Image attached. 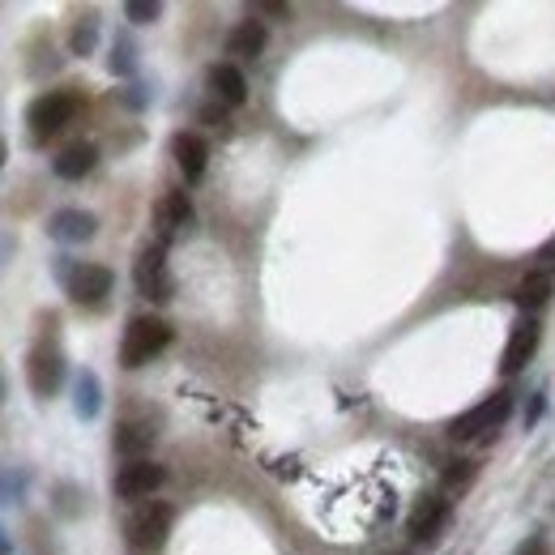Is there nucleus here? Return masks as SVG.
I'll list each match as a JSON object with an SVG mask.
<instances>
[{
  "label": "nucleus",
  "mask_w": 555,
  "mask_h": 555,
  "mask_svg": "<svg viewBox=\"0 0 555 555\" xmlns=\"http://www.w3.org/2000/svg\"><path fill=\"white\" fill-rule=\"evenodd\" d=\"M9 551V543H5V534H0V555H5Z\"/></svg>",
  "instance_id": "31"
},
{
  "label": "nucleus",
  "mask_w": 555,
  "mask_h": 555,
  "mask_svg": "<svg viewBox=\"0 0 555 555\" xmlns=\"http://www.w3.org/2000/svg\"><path fill=\"white\" fill-rule=\"evenodd\" d=\"M265 43H269L265 22H257V18L235 22L231 35H227V56H235V60H257L265 52Z\"/></svg>",
  "instance_id": "17"
},
{
  "label": "nucleus",
  "mask_w": 555,
  "mask_h": 555,
  "mask_svg": "<svg viewBox=\"0 0 555 555\" xmlns=\"http://www.w3.org/2000/svg\"><path fill=\"white\" fill-rule=\"evenodd\" d=\"M261 18H291V5H274V0H265V5H257Z\"/></svg>",
  "instance_id": "28"
},
{
  "label": "nucleus",
  "mask_w": 555,
  "mask_h": 555,
  "mask_svg": "<svg viewBox=\"0 0 555 555\" xmlns=\"http://www.w3.org/2000/svg\"><path fill=\"white\" fill-rule=\"evenodd\" d=\"M167 346H171V325L163 316H154V312L133 316L129 329H124V342H120V363L129 372H137V368H146V363H154Z\"/></svg>",
  "instance_id": "3"
},
{
  "label": "nucleus",
  "mask_w": 555,
  "mask_h": 555,
  "mask_svg": "<svg viewBox=\"0 0 555 555\" xmlns=\"http://www.w3.org/2000/svg\"><path fill=\"white\" fill-rule=\"evenodd\" d=\"M107 69L116 77H133L137 73V47L129 35H116V43H111V56H107Z\"/></svg>",
  "instance_id": "21"
},
{
  "label": "nucleus",
  "mask_w": 555,
  "mask_h": 555,
  "mask_svg": "<svg viewBox=\"0 0 555 555\" xmlns=\"http://www.w3.org/2000/svg\"><path fill=\"white\" fill-rule=\"evenodd\" d=\"M517 555H551V543H547V538H543V534H530V538H526V543H521V547H517Z\"/></svg>",
  "instance_id": "24"
},
{
  "label": "nucleus",
  "mask_w": 555,
  "mask_h": 555,
  "mask_svg": "<svg viewBox=\"0 0 555 555\" xmlns=\"http://www.w3.org/2000/svg\"><path fill=\"white\" fill-rule=\"evenodd\" d=\"M474 474H479V466L470 462H462V457H457V462H449V470H444V496H453V491H466L470 483H474Z\"/></svg>",
  "instance_id": "22"
},
{
  "label": "nucleus",
  "mask_w": 555,
  "mask_h": 555,
  "mask_svg": "<svg viewBox=\"0 0 555 555\" xmlns=\"http://www.w3.org/2000/svg\"><path fill=\"white\" fill-rule=\"evenodd\" d=\"M171 526H176V509L167 500H141L124 517V538H129L133 551H158L171 538Z\"/></svg>",
  "instance_id": "5"
},
{
  "label": "nucleus",
  "mask_w": 555,
  "mask_h": 555,
  "mask_svg": "<svg viewBox=\"0 0 555 555\" xmlns=\"http://www.w3.org/2000/svg\"><path fill=\"white\" fill-rule=\"evenodd\" d=\"M205 86H210L214 103H222V107H244L248 103V77H244V69L235 65V60L210 65V73H205Z\"/></svg>",
  "instance_id": "13"
},
{
  "label": "nucleus",
  "mask_w": 555,
  "mask_h": 555,
  "mask_svg": "<svg viewBox=\"0 0 555 555\" xmlns=\"http://www.w3.org/2000/svg\"><path fill=\"white\" fill-rule=\"evenodd\" d=\"M393 555H406V551H393Z\"/></svg>",
  "instance_id": "33"
},
{
  "label": "nucleus",
  "mask_w": 555,
  "mask_h": 555,
  "mask_svg": "<svg viewBox=\"0 0 555 555\" xmlns=\"http://www.w3.org/2000/svg\"><path fill=\"white\" fill-rule=\"evenodd\" d=\"M133 287L141 299H150V304H171L176 299V274H171L167 265V244L154 240L137 252L133 261Z\"/></svg>",
  "instance_id": "6"
},
{
  "label": "nucleus",
  "mask_w": 555,
  "mask_h": 555,
  "mask_svg": "<svg viewBox=\"0 0 555 555\" xmlns=\"http://www.w3.org/2000/svg\"><path fill=\"white\" fill-rule=\"evenodd\" d=\"M94 47H99V18L86 13L69 30V56H94Z\"/></svg>",
  "instance_id": "20"
},
{
  "label": "nucleus",
  "mask_w": 555,
  "mask_h": 555,
  "mask_svg": "<svg viewBox=\"0 0 555 555\" xmlns=\"http://www.w3.org/2000/svg\"><path fill=\"white\" fill-rule=\"evenodd\" d=\"M73 415L82 423L103 415V380H99V372H90V368L77 372V380H73Z\"/></svg>",
  "instance_id": "18"
},
{
  "label": "nucleus",
  "mask_w": 555,
  "mask_h": 555,
  "mask_svg": "<svg viewBox=\"0 0 555 555\" xmlns=\"http://www.w3.org/2000/svg\"><path fill=\"white\" fill-rule=\"evenodd\" d=\"M154 440H158V432H154L150 419H120L116 436H111V444H116V453L124 457V462H146Z\"/></svg>",
  "instance_id": "14"
},
{
  "label": "nucleus",
  "mask_w": 555,
  "mask_h": 555,
  "mask_svg": "<svg viewBox=\"0 0 555 555\" xmlns=\"http://www.w3.org/2000/svg\"><path fill=\"white\" fill-rule=\"evenodd\" d=\"M538 269H543V274H551V269H555V235H551V240L543 244V248H538Z\"/></svg>",
  "instance_id": "27"
},
{
  "label": "nucleus",
  "mask_w": 555,
  "mask_h": 555,
  "mask_svg": "<svg viewBox=\"0 0 555 555\" xmlns=\"http://www.w3.org/2000/svg\"><path fill=\"white\" fill-rule=\"evenodd\" d=\"M167 483V466H158V462H124L120 470H116V479H111V491H116L120 500H150L158 487Z\"/></svg>",
  "instance_id": "9"
},
{
  "label": "nucleus",
  "mask_w": 555,
  "mask_h": 555,
  "mask_svg": "<svg viewBox=\"0 0 555 555\" xmlns=\"http://www.w3.org/2000/svg\"><path fill=\"white\" fill-rule=\"evenodd\" d=\"M5 158H9V146H5V141H0V171H5Z\"/></svg>",
  "instance_id": "30"
},
{
  "label": "nucleus",
  "mask_w": 555,
  "mask_h": 555,
  "mask_svg": "<svg viewBox=\"0 0 555 555\" xmlns=\"http://www.w3.org/2000/svg\"><path fill=\"white\" fill-rule=\"evenodd\" d=\"M65 376H69V359H65V346H60L56 333H39L35 346L26 351V385L39 402L56 398L65 389Z\"/></svg>",
  "instance_id": "2"
},
{
  "label": "nucleus",
  "mask_w": 555,
  "mask_h": 555,
  "mask_svg": "<svg viewBox=\"0 0 555 555\" xmlns=\"http://www.w3.org/2000/svg\"><path fill=\"white\" fill-rule=\"evenodd\" d=\"M47 235H52L56 244H90L94 235H99V218L90 210H77V205H65V210H56L47 218Z\"/></svg>",
  "instance_id": "11"
},
{
  "label": "nucleus",
  "mask_w": 555,
  "mask_h": 555,
  "mask_svg": "<svg viewBox=\"0 0 555 555\" xmlns=\"http://www.w3.org/2000/svg\"><path fill=\"white\" fill-rule=\"evenodd\" d=\"M82 111V94L77 90H43L30 99L26 107V124H30V141L35 146H47L52 137H60L77 120Z\"/></svg>",
  "instance_id": "1"
},
{
  "label": "nucleus",
  "mask_w": 555,
  "mask_h": 555,
  "mask_svg": "<svg viewBox=\"0 0 555 555\" xmlns=\"http://www.w3.org/2000/svg\"><path fill=\"white\" fill-rule=\"evenodd\" d=\"M543 410H547V393H534L530 406H526V427H534L538 419H543Z\"/></svg>",
  "instance_id": "26"
},
{
  "label": "nucleus",
  "mask_w": 555,
  "mask_h": 555,
  "mask_svg": "<svg viewBox=\"0 0 555 555\" xmlns=\"http://www.w3.org/2000/svg\"><path fill=\"white\" fill-rule=\"evenodd\" d=\"M449 521H453V500L444 496H423L415 504V513H410L406 521V534H410V543H419V547H432L444 538V530H449Z\"/></svg>",
  "instance_id": "8"
},
{
  "label": "nucleus",
  "mask_w": 555,
  "mask_h": 555,
  "mask_svg": "<svg viewBox=\"0 0 555 555\" xmlns=\"http://www.w3.org/2000/svg\"><path fill=\"white\" fill-rule=\"evenodd\" d=\"M60 282H65V295L82 308H99V304H107V295L116 291V274L99 261L69 265V257H60Z\"/></svg>",
  "instance_id": "4"
},
{
  "label": "nucleus",
  "mask_w": 555,
  "mask_h": 555,
  "mask_svg": "<svg viewBox=\"0 0 555 555\" xmlns=\"http://www.w3.org/2000/svg\"><path fill=\"white\" fill-rule=\"evenodd\" d=\"M555 295V278L551 274H543V269H534V274H526V278H521L517 282V291H513V304L521 308V312H538V308H543L547 304V299Z\"/></svg>",
  "instance_id": "19"
},
{
  "label": "nucleus",
  "mask_w": 555,
  "mask_h": 555,
  "mask_svg": "<svg viewBox=\"0 0 555 555\" xmlns=\"http://www.w3.org/2000/svg\"><path fill=\"white\" fill-rule=\"evenodd\" d=\"M0 398H5V380H0Z\"/></svg>",
  "instance_id": "32"
},
{
  "label": "nucleus",
  "mask_w": 555,
  "mask_h": 555,
  "mask_svg": "<svg viewBox=\"0 0 555 555\" xmlns=\"http://www.w3.org/2000/svg\"><path fill=\"white\" fill-rule=\"evenodd\" d=\"M197 116H201V124H227V107H222V103H205Z\"/></svg>",
  "instance_id": "25"
},
{
  "label": "nucleus",
  "mask_w": 555,
  "mask_h": 555,
  "mask_svg": "<svg viewBox=\"0 0 555 555\" xmlns=\"http://www.w3.org/2000/svg\"><path fill=\"white\" fill-rule=\"evenodd\" d=\"M120 99L129 103V107H146V94H141V86H129V90L120 94Z\"/></svg>",
  "instance_id": "29"
},
{
  "label": "nucleus",
  "mask_w": 555,
  "mask_h": 555,
  "mask_svg": "<svg viewBox=\"0 0 555 555\" xmlns=\"http://www.w3.org/2000/svg\"><path fill=\"white\" fill-rule=\"evenodd\" d=\"M124 18L133 26H150V22L163 18V0H129V5H124Z\"/></svg>",
  "instance_id": "23"
},
{
  "label": "nucleus",
  "mask_w": 555,
  "mask_h": 555,
  "mask_svg": "<svg viewBox=\"0 0 555 555\" xmlns=\"http://www.w3.org/2000/svg\"><path fill=\"white\" fill-rule=\"evenodd\" d=\"M509 410H513V398L500 389V393H491V398L474 402L466 415H457V419L449 423V436H453V440H479V436H487V432H496V427L509 419Z\"/></svg>",
  "instance_id": "7"
},
{
  "label": "nucleus",
  "mask_w": 555,
  "mask_h": 555,
  "mask_svg": "<svg viewBox=\"0 0 555 555\" xmlns=\"http://www.w3.org/2000/svg\"><path fill=\"white\" fill-rule=\"evenodd\" d=\"M538 346H543V325H538V316L521 312L517 321H513L509 342H504V372L517 376L521 368H526V363H534Z\"/></svg>",
  "instance_id": "10"
},
{
  "label": "nucleus",
  "mask_w": 555,
  "mask_h": 555,
  "mask_svg": "<svg viewBox=\"0 0 555 555\" xmlns=\"http://www.w3.org/2000/svg\"><path fill=\"white\" fill-rule=\"evenodd\" d=\"M94 167H99V146L94 141H73L52 158V171L60 180H86Z\"/></svg>",
  "instance_id": "16"
},
{
  "label": "nucleus",
  "mask_w": 555,
  "mask_h": 555,
  "mask_svg": "<svg viewBox=\"0 0 555 555\" xmlns=\"http://www.w3.org/2000/svg\"><path fill=\"white\" fill-rule=\"evenodd\" d=\"M171 158H176L180 176L188 184H197L205 176V167H210V141H205L201 133H193V129H184V133L171 137Z\"/></svg>",
  "instance_id": "12"
},
{
  "label": "nucleus",
  "mask_w": 555,
  "mask_h": 555,
  "mask_svg": "<svg viewBox=\"0 0 555 555\" xmlns=\"http://www.w3.org/2000/svg\"><path fill=\"white\" fill-rule=\"evenodd\" d=\"M154 222H158V235L171 240V235H180L184 227H193V197L184 193V188H171V193L158 197L154 205Z\"/></svg>",
  "instance_id": "15"
}]
</instances>
